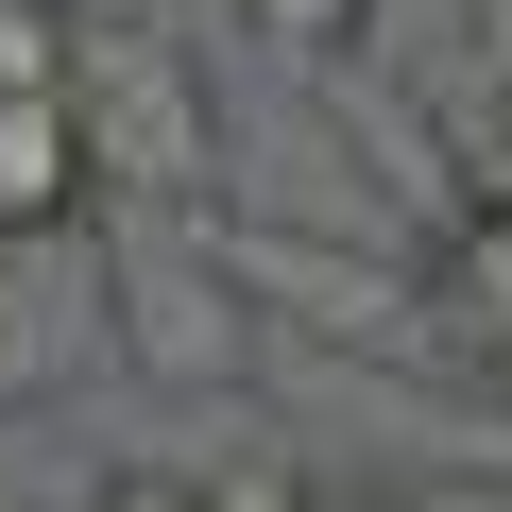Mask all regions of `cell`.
<instances>
[{
  "instance_id": "1",
  "label": "cell",
  "mask_w": 512,
  "mask_h": 512,
  "mask_svg": "<svg viewBox=\"0 0 512 512\" xmlns=\"http://www.w3.org/2000/svg\"><path fill=\"white\" fill-rule=\"evenodd\" d=\"M69 120H86V188H120V205H171V222H188L205 171H222L188 52L137 35V18H86V35H69Z\"/></svg>"
},
{
  "instance_id": "2",
  "label": "cell",
  "mask_w": 512,
  "mask_h": 512,
  "mask_svg": "<svg viewBox=\"0 0 512 512\" xmlns=\"http://www.w3.org/2000/svg\"><path fill=\"white\" fill-rule=\"evenodd\" d=\"M120 308H137V359H171V376H239V359H256L239 274H205L171 222H137V239H120Z\"/></svg>"
},
{
  "instance_id": "3",
  "label": "cell",
  "mask_w": 512,
  "mask_h": 512,
  "mask_svg": "<svg viewBox=\"0 0 512 512\" xmlns=\"http://www.w3.org/2000/svg\"><path fill=\"white\" fill-rule=\"evenodd\" d=\"M103 188H86V120L69 103H0V239H52V222H86Z\"/></svg>"
},
{
  "instance_id": "4",
  "label": "cell",
  "mask_w": 512,
  "mask_h": 512,
  "mask_svg": "<svg viewBox=\"0 0 512 512\" xmlns=\"http://www.w3.org/2000/svg\"><path fill=\"white\" fill-rule=\"evenodd\" d=\"M444 308H461V325L512 359V205H478V222L444 239Z\"/></svg>"
},
{
  "instance_id": "5",
  "label": "cell",
  "mask_w": 512,
  "mask_h": 512,
  "mask_svg": "<svg viewBox=\"0 0 512 512\" xmlns=\"http://www.w3.org/2000/svg\"><path fill=\"white\" fill-rule=\"evenodd\" d=\"M69 0H0V103H69Z\"/></svg>"
},
{
  "instance_id": "6",
  "label": "cell",
  "mask_w": 512,
  "mask_h": 512,
  "mask_svg": "<svg viewBox=\"0 0 512 512\" xmlns=\"http://www.w3.org/2000/svg\"><path fill=\"white\" fill-rule=\"evenodd\" d=\"M239 18L274 35L291 69H325V52H359V18H376V0H239Z\"/></svg>"
},
{
  "instance_id": "7",
  "label": "cell",
  "mask_w": 512,
  "mask_h": 512,
  "mask_svg": "<svg viewBox=\"0 0 512 512\" xmlns=\"http://www.w3.org/2000/svg\"><path fill=\"white\" fill-rule=\"evenodd\" d=\"M86 512H205V461H120Z\"/></svg>"
},
{
  "instance_id": "8",
  "label": "cell",
  "mask_w": 512,
  "mask_h": 512,
  "mask_svg": "<svg viewBox=\"0 0 512 512\" xmlns=\"http://www.w3.org/2000/svg\"><path fill=\"white\" fill-rule=\"evenodd\" d=\"M308 512H427V495H376V478H325Z\"/></svg>"
}]
</instances>
